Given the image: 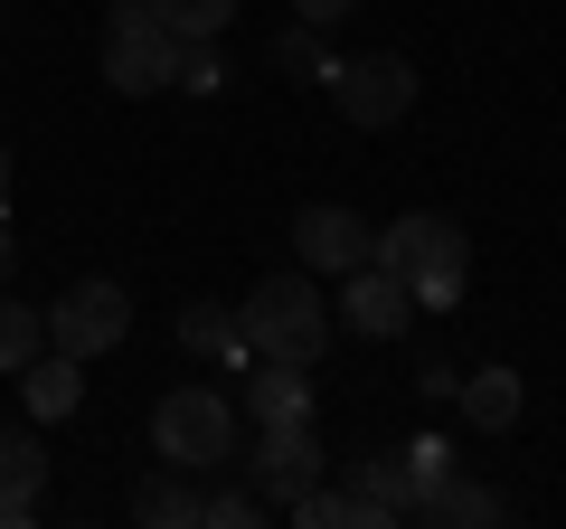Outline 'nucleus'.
I'll list each match as a JSON object with an SVG mask.
<instances>
[{
  "label": "nucleus",
  "instance_id": "11",
  "mask_svg": "<svg viewBox=\"0 0 566 529\" xmlns=\"http://www.w3.org/2000/svg\"><path fill=\"white\" fill-rule=\"evenodd\" d=\"M416 520H444V529H482V520H501V491H482V483H463V473H424L416 483Z\"/></svg>",
  "mask_w": 566,
  "mask_h": 529
},
{
  "label": "nucleus",
  "instance_id": "2",
  "mask_svg": "<svg viewBox=\"0 0 566 529\" xmlns=\"http://www.w3.org/2000/svg\"><path fill=\"white\" fill-rule=\"evenodd\" d=\"M237 331H245L255 360H303L312 369L331 350V331H340V312L322 303V274H264V284L245 293Z\"/></svg>",
  "mask_w": 566,
  "mask_h": 529
},
{
  "label": "nucleus",
  "instance_id": "10",
  "mask_svg": "<svg viewBox=\"0 0 566 529\" xmlns=\"http://www.w3.org/2000/svg\"><path fill=\"white\" fill-rule=\"evenodd\" d=\"M245 416H255V426H293V416H312V369L303 360H255V369H245Z\"/></svg>",
  "mask_w": 566,
  "mask_h": 529
},
{
  "label": "nucleus",
  "instance_id": "13",
  "mask_svg": "<svg viewBox=\"0 0 566 529\" xmlns=\"http://www.w3.org/2000/svg\"><path fill=\"white\" fill-rule=\"evenodd\" d=\"M359 510H368V529H387V520H416V473L397 464V454H368L359 464Z\"/></svg>",
  "mask_w": 566,
  "mask_h": 529
},
{
  "label": "nucleus",
  "instance_id": "3",
  "mask_svg": "<svg viewBox=\"0 0 566 529\" xmlns=\"http://www.w3.org/2000/svg\"><path fill=\"white\" fill-rule=\"evenodd\" d=\"M180 48L161 20V0H114V20H104V85L114 95H161L180 85Z\"/></svg>",
  "mask_w": 566,
  "mask_h": 529
},
{
  "label": "nucleus",
  "instance_id": "16",
  "mask_svg": "<svg viewBox=\"0 0 566 529\" xmlns=\"http://www.w3.org/2000/svg\"><path fill=\"white\" fill-rule=\"evenodd\" d=\"M180 350H189V360H255L227 303H189V312H180Z\"/></svg>",
  "mask_w": 566,
  "mask_h": 529
},
{
  "label": "nucleus",
  "instance_id": "9",
  "mask_svg": "<svg viewBox=\"0 0 566 529\" xmlns=\"http://www.w3.org/2000/svg\"><path fill=\"white\" fill-rule=\"evenodd\" d=\"M255 483L274 491V501H293L303 483H322V435H312V416H293V426H264V435H255Z\"/></svg>",
  "mask_w": 566,
  "mask_h": 529
},
{
  "label": "nucleus",
  "instance_id": "15",
  "mask_svg": "<svg viewBox=\"0 0 566 529\" xmlns=\"http://www.w3.org/2000/svg\"><path fill=\"white\" fill-rule=\"evenodd\" d=\"M39 491H48V445L20 435V426H0V501L39 510Z\"/></svg>",
  "mask_w": 566,
  "mask_h": 529
},
{
  "label": "nucleus",
  "instance_id": "1",
  "mask_svg": "<svg viewBox=\"0 0 566 529\" xmlns=\"http://www.w3.org/2000/svg\"><path fill=\"white\" fill-rule=\"evenodd\" d=\"M368 264H387L416 303L453 312V303H463V284H472V237L444 218V208H406L397 227H378V237H368Z\"/></svg>",
  "mask_w": 566,
  "mask_h": 529
},
{
  "label": "nucleus",
  "instance_id": "14",
  "mask_svg": "<svg viewBox=\"0 0 566 529\" xmlns=\"http://www.w3.org/2000/svg\"><path fill=\"white\" fill-rule=\"evenodd\" d=\"M453 397L472 407V426H482V435H510V426H520V369H501V360H491V369H472V378L453 387Z\"/></svg>",
  "mask_w": 566,
  "mask_h": 529
},
{
  "label": "nucleus",
  "instance_id": "4",
  "mask_svg": "<svg viewBox=\"0 0 566 529\" xmlns=\"http://www.w3.org/2000/svg\"><path fill=\"white\" fill-rule=\"evenodd\" d=\"M151 445H161V464L180 473H208L237 454V407H227V387H170L161 407H151Z\"/></svg>",
  "mask_w": 566,
  "mask_h": 529
},
{
  "label": "nucleus",
  "instance_id": "6",
  "mask_svg": "<svg viewBox=\"0 0 566 529\" xmlns=\"http://www.w3.org/2000/svg\"><path fill=\"white\" fill-rule=\"evenodd\" d=\"M331 104H340L359 133H387V123L416 114V66L406 58H340L331 66Z\"/></svg>",
  "mask_w": 566,
  "mask_h": 529
},
{
  "label": "nucleus",
  "instance_id": "12",
  "mask_svg": "<svg viewBox=\"0 0 566 529\" xmlns=\"http://www.w3.org/2000/svg\"><path fill=\"white\" fill-rule=\"evenodd\" d=\"M76 397H85V360H66V350H39V360L20 369V407L39 416V426L76 416Z\"/></svg>",
  "mask_w": 566,
  "mask_h": 529
},
{
  "label": "nucleus",
  "instance_id": "19",
  "mask_svg": "<svg viewBox=\"0 0 566 529\" xmlns=\"http://www.w3.org/2000/svg\"><path fill=\"white\" fill-rule=\"evenodd\" d=\"M293 520H303V529H368V510H359V491L303 483V491H293Z\"/></svg>",
  "mask_w": 566,
  "mask_h": 529
},
{
  "label": "nucleus",
  "instance_id": "26",
  "mask_svg": "<svg viewBox=\"0 0 566 529\" xmlns=\"http://www.w3.org/2000/svg\"><path fill=\"white\" fill-rule=\"evenodd\" d=\"M0 208H10V152H0Z\"/></svg>",
  "mask_w": 566,
  "mask_h": 529
},
{
  "label": "nucleus",
  "instance_id": "22",
  "mask_svg": "<svg viewBox=\"0 0 566 529\" xmlns=\"http://www.w3.org/2000/svg\"><path fill=\"white\" fill-rule=\"evenodd\" d=\"M227 66H218V39H189L180 48V95H218Z\"/></svg>",
  "mask_w": 566,
  "mask_h": 529
},
{
  "label": "nucleus",
  "instance_id": "8",
  "mask_svg": "<svg viewBox=\"0 0 566 529\" xmlns=\"http://www.w3.org/2000/svg\"><path fill=\"white\" fill-rule=\"evenodd\" d=\"M406 303H416V293H406L387 264H349L340 274V331H359V341H397Z\"/></svg>",
  "mask_w": 566,
  "mask_h": 529
},
{
  "label": "nucleus",
  "instance_id": "24",
  "mask_svg": "<svg viewBox=\"0 0 566 529\" xmlns=\"http://www.w3.org/2000/svg\"><path fill=\"white\" fill-rule=\"evenodd\" d=\"M349 10H359V0H293V20H303V29H331V20H349Z\"/></svg>",
  "mask_w": 566,
  "mask_h": 529
},
{
  "label": "nucleus",
  "instance_id": "5",
  "mask_svg": "<svg viewBox=\"0 0 566 529\" xmlns=\"http://www.w3.org/2000/svg\"><path fill=\"white\" fill-rule=\"evenodd\" d=\"M123 331H133V293L123 284H66L57 303H48V350H66V360H104V350H123Z\"/></svg>",
  "mask_w": 566,
  "mask_h": 529
},
{
  "label": "nucleus",
  "instance_id": "23",
  "mask_svg": "<svg viewBox=\"0 0 566 529\" xmlns=\"http://www.w3.org/2000/svg\"><path fill=\"white\" fill-rule=\"evenodd\" d=\"M199 520H208V529H255L264 501H255V491H218V501H199Z\"/></svg>",
  "mask_w": 566,
  "mask_h": 529
},
{
  "label": "nucleus",
  "instance_id": "17",
  "mask_svg": "<svg viewBox=\"0 0 566 529\" xmlns=\"http://www.w3.org/2000/svg\"><path fill=\"white\" fill-rule=\"evenodd\" d=\"M133 520H151V529H199V491L180 483V464H161L151 483L133 491Z\"/></svg>",
  "mask_w": 566,
  "mask_h": 529
},
{
  "label": "nucleus",
  "instance_id": "20",
  "mask_svg": "<svg viewBox=\"0 0 566 529\" xmlns=\"http://www.w3.org/2000/svg\"><path fill=\"white\" fill-rule=\"evenodd\" d=\"M245 0H161L170 39H227V20H237Z\"/></svg>",
  "mask_w": 566,
  "mask_h": 529
},
{
  "label": "nucleus",
  "instance_id": "25",
  "mask_svg": "<svg viewBox=\"0 0 566 529\" xmlns=\"http://www.w3.org/2000/svg\"><path fill=\"white\" fill-rule=\"evenodd\" d=\"M10 274H20V246H10V227H0V284H10Z\"/></svg>",
  "mask_w": 566,
  "mask_h": 529
},
{
  "label": "nucleus",
  "instance_id": "7",
  "mask_svg": "<svg viewBox=\"0 0 566 529\" xmlns=\"http://www.w3.org/2000/svg\"><path fill=\"white\" fill-rule=\"evenodd\" d=\"M368 237H378V227H368L359 208H303V218H293V256H303L312 274H349V264H368Z\"/></svg>",
  "mask_w": 566,
  "mask_h": 529
},
{
  "label": "nucleus",
  "instance_id": "21",
  "mask_svg": "<svg viewBox=\"0 0 566 529\" xmlns=\"http://www.w3.org/2000/svg\"><path fill=\"white\" fill-rule=\"evenodd\" d=\"M274 66H283V76H322V85H331V66H340V58L322 48V29H293V39L274 48Z\"/></svg>",
  "mask_w": 566,
  "mask_h": 529
},
{
  "label": "nucleus",
  "instance_id": "18",
  "mask_svg": "<svg viewBox=\"0 0 566 529\" xmlns=\"http://www.w3.org/2000/svg\"><path fill=\"white\" fill-rule=\"evenodd\" d=\"M48 350V312H29V303H10V284H0V378H20L29 360Z\"/></svg>",
  "mask_w": 566,
  "mask_h": 529
}]
</instances>
